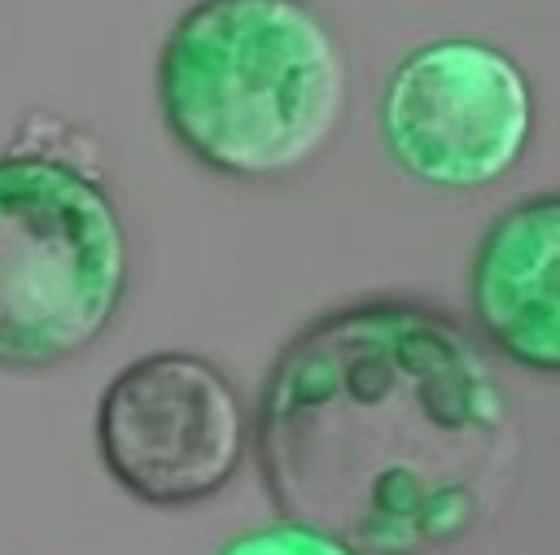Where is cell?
I'll return each mask as SVG.
<instances>
[{"label": "cell", "instance_id": "7a4b0ae2", "mask_svg": "<svg viewBox=\"0 0 560 555\" xmlns=\"http://www.w3.org/2000/svg\"><path fill=\"white\" fill-rule=\"evenodd\" d=\"M171 140L214 175L284 179L350 109V61L311 0H192L158 52Z\"/></svg>", "mask_w": 560, "mask_h": 555}, {"label": "cell", "instance_id": "8992f818", "mask_svg": "<svg viewBox=\"0 0 560 555\" xmlns=\"http://www.w3.org/2000/svg\"><path fill=\"white\" fill-rule=\"evenodd\" d=\"M477 341L521 371L560 376V192L499 210L468 262Z\"/></svg>", "mask_w": 560, "mask_h": 555}, {"label": "cell", "instance_id": "52a82bcc", "mask_svg": "<svg viewBox=\"0 0 560 555\" xmlns=\"http://www.w3.org/2000/svg\"><path fill=\"white\" fill-rule=\"evenodd\" d=\"M214 555H359V551L324 529H311L298 520H276V524H258V529L228 538Z\"/></svg>", "mask_w": 560, "mask_h": 555}, {"label": "cell", "instance_id": "277c9868", "mask_svg": "<svg viewBox=\"0 0 560 555\" xmlns=\"http://www.w3.org/2000/svg\"><path fill=\"white\" fill-rule=\"evenodd\" d=\"M96 450L127 498L197 507L241 472L249 411L219 363L188 350L140 354L101 389Z\"/></svg>", "mask_w": 560, "mask_h": 555}, {"label": "cell", "instance_id": "6da1fadb", "mask_svg": "<svg viewBox=\"0 0 560 555\" xmlns=\"http://www.w3.org/2000/svg\"><path fill=\"white\" fill-rule=\"evenodd\" d=\"M249 441L280 520L359 555H438L481 533L521 463L486 345L420 297H359L298 328L262 376Z\"/></svg>", "mask_w": 560, "mask_h": 555}, {"label": "cell", "instance_id": "3957f363", "mask_svg": "<svg viewBox=\"0 0 560 555\" xmlns=\"http://www.w3.org/2000/svg\"><path fill=\"white\" fill-rule=\"evenodd\" d=\"M127 223L101 170L22 140L0 153V371H52L127 302Z\"/></svg>", "mask_w": 560, "mask_h": 555}, {"label": "cell", "instance_id": "5b68a950", "mask_svg": "<svg viewBox=\"0 0 560 555\" xmlns=\"http://www.w3.org/2000/svg\"><path fill=\"white\" fill-rule=\"evenodd\" d=\"M534 135V92L512 52L486 39H429L381 87L389 162L442 192L499 184Z\"/></svg>", "mask_w": 560, "mask_h": 555}]
</instances>
